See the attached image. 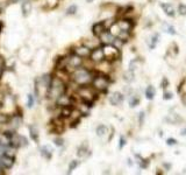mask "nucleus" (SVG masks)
I'll list each match as a JSON object with an SVG mask.
<instances>
[{
    "mask_svg": "<svg viewBox=\"0 0 186 175\" xmlns=\"http://www.w3.org/2000/svg\"><path fill=\"white\" fill-rule=\"evenodd\" d=\"M97 90L94 88L86 87V85H81L80 88H78L77 92L78 96L81 98L83 103H85L87 106H91V104L94 102V99L97 98Z\"/></svg>",
    "mask_w": 186,
    "mask_h": 175,
    "instance_id": "nucleus-2",
    "label": "nucleus"
},
{
    "mask_svg": "<svg viewBox=\"0 0 186 175\" xmlns=\"http://www.w3.org/2000/svg\"><path fill=\"white\" fill-rule=\"evenodd\" d=\"M4 137L10 141V140H12V139H14L15 133H14V131H5L4 132Z\"/></svg>",
    "mask_w": 186,
    "mask_h": 175,
    "instance_id": "nucleus-23",
    "label": "nucleus"
},
{
    "mask_svg": "<svg viewBox=\"0 0 186 175\" xmlns=\"http://www.w3.org/2000/svg\"><path fill=\"white\" fill-rule=\"evenodd\" d=\"M167 84H169V83H167V78H164V79H163V83H162L163 88H164V89H167Z\"/></svg>",
    "mask_w": 186,
    "mask_h": 175,
    "instance_id": "nucleus-36",
    "label": "nucleus"
},
{
    "mask_svg": "<svg viewBox=\"0 0 186 175\" xmlns=\"http://www.w3.org/2000/svg\"><path fill=\"white\" fill-rule=\"evenodd\" d=\"M41 154H42L45 159H51V155H53L51 150L49 148L48 146H43V147H41Z\"/></svg>",
    "mask_w": 186,
    "mask_h": 175,
    "instance_id": "nucleus-14",
    "label": "nucleus"
},
{
    "mask_svg": "<svg viewBox=\"0 0 186 175\" xmlns=\"http://www.w3.org/2000/svg\"><path fill=\"white\" fill-rule=\"evenodd\" d=\"M167 144L169 146H173V145H176L177 144V140L176 139H173V138H169L167 140Z\"/></svg>",
    "mask_w": 186,
    "mask_h": 175,
    "instance_id": "nucleus-31",
    "label": "nucleus"
},
{
    "mask_svg": "<svg viewBox=\"0 0 186 175\" xmlns=\"http://www.w3.org/2000/svg\"><path fill=\"white\" fill-rule=\"evenodd\" d=\"M106 30H107V28H106L105 22H98V24H96L93 26V34L96 35V36H98V38L102 33H105Z\"/></svg>",
    "mask_w": 186,
    "mask_h": 175,
    "instance_id": "nucleus-10",
    "label": "nucleus"
},
{
    "mask_svg": "<svg viewBox=\"0 0 186 175\" xmlns=\"http://www.w3.org/2000/svg\"><path fill=\"white\" fill-rule=\"evenodd\" d=\"M126 145V139H124L123 137H121V138H120V148H122V147H123V146Z\"/></svg>",
    "mask_w": 186,
    "mask_h": 175,
    "instance_id": "nucleus-34",
    "label": "nucleus"
},
{
    "mask_svg": "<svg viewBox=\"0 0 186 175\" xmlns=\"http://www.w3.org/2000/svg\"><path fill=\"white\" fill-rule=\"evenodd\" d=\"M28 107H33L34 105V96L33 95H28V102H27Z\"/></svg>",
    "mask_w": 186,
    "mask_h": 175,
    "instance_id": "nucleus-29",
    "label": "nucleus"
},
{
    "mask_svg": "<svg viewBox=\"0 0 186 175\" xmlns=\"http://www.w3.org/2000/svg\"><path fill=\"white\" fill-rule=\"evenodd\" d=\"M0 69H6V62L5 58L0 55Z\"/></svg>",
    "mask_w": 186,
    "mask_h": 175,
    "instance_id": "nucleus-30",
    "label": "nucleus"
},
{
    "mask_svg": "<svg viewBox=\"0 0 186 175\" xmlns=\"http://www.w3.org/2000/svg\"><path fill=\"white\" fill-rule=\"evenodd\" d=\"M155 95H156L155 88H154L153 85H149V87L147 88V90H145V97L148 98V99H154Z\"/></svg>",
    "mask_w": 186,
    "mask_h": 175,
    "instance_id": "nucleus-15",
    "label": "nucleus"
},
{
    "mask_svg": "<svg viewBox=\"0 0 186 175\" xmlns=\"http://www.w3.org/2000/svg\"><path fill=\"white\" fill-rule=\"evenodd\" d=\"M161 7L163 8V11L165 12V14L169 15V16H171L173 18L175 15H176V12H175V8H173V6L170 5V4H162Z\"/></svg>",
    "mask_w": 186,
    "mask_h": 175,
    "instance_id": "nucleus-12",
    "label": "nucleus"
},
{
    "mask_svg": "<svg viewBox=\"0 0 186 175\" xmlns=\"http://www.w3.org/2000/svg\"><path fill=\"white\" fill-rule=\"evenodd\" d=\"M73 53L84 58V57H89L91 55V53H92V50H91V48L87 47V46H81V47H78V48L75 49Z\"/></svg>",
    "mask_w": 186,
    "mask_h": 175,
    "instance_id": "nucleus-9",
    "label": "nucleus"
},
{
    "mask_svg": "<svg viewBox=\"0 0 186 175\" xmlns=\"http://www.w3.org/2000/svg\"><path fill=\"white\" fill-rule=\"evenodd\" d=\"M78 165H79V161H77V160L71 161V162H70V166H69V173H71V172L75 169V168H77V167H78Z\"/></svg>",
    "mask_w": 186,
    "mask_h": 175,
    "instance_id": "nucleus-24",
    "label": "nucleus"
},
{
    "mask_svg": "<svg viewBox=\"0 0 186 175\" xmlns=\"http://www.w3.org/2000/svg\"><path fill=\"white\" fill-rule=\"evenodd\" d=\"M134 77H135V74H134V70H132V69H129V70H127V71L123 73V79L127 83L133 82Z\"/></svg>",
    "mask_w": 186,
    "mask_h": 175,
    "instance_id": "nucleus-13",
    "label": "nucleus"
},
{
    "mask_svg": "<svg viewBox=\"0 0 186 175\" xmlns=\"http://www.w3.org/2000/svg\"><path fill=\"white\" fill-rule=\"evenodd\" d=\"M158 42V34H155L151 39V43H150V49H154L156 47V44Z\"/></svg>",
    "mask_w": 186,
    "mask_h": 175,
    "instance_id": "nucleus-26",
    "label": "nucleus"
},
{
    "mask_svg": "<svg viewBox=\"0 0 186 175\" xmlns=\"http://www.w3.org/2000/svg\"><path fill=\"white\" fill-rule=\"evenodd\" d=\"M178 12H179L180 15H186V5L180 4V5L178 6Z\"/></svg>",
    "mask_w": 186,
    "mask_h": 175,
    "instance_id": "nucleus-27",
    "label": "nucleus"
},
{
    "mask_svg": "<svg viewBox=\"0 0 186 175\" xmlns=\"http://www.w3.org/2000/svg\"><path fill=\"white\" fill-rule=\"evenodd\" d=\"M86 1H87V2H92V1H93V0H86Z\"/></svg>",
    "mask_w": 186,
    "mask_h": 175,
    "instance_id": "nucleus-40",
    "label": "nucleus"
},
{
    "mask_svg": "<svg viewBox=\"0 0 186 175\" xmlns=\"http://www.w3.org/2000/svg\"><path fill=\"white\" fill-rule=\"evenodd\" d=\"M71 78L77 85H80L81 87V85H89L90 83H92L93 78H94V75L91 73L89 69L79 67L76 70H73Z\"/></svg>",
    "mask_w": 186,
    "mask_h": 175,
    "instance_id": "nucleus-1",
    "label": "nucleus"
},
{
    "mask_svg": "<svg viewBox=\"0 0 186 175\" xmlns=\"http://www.w3.org/2000/svg\"><path fill=\"white\" fill-rule=\"evenodd\" d=\"M63 142H64V140H63L62 138H57V139H55V145L57 146H62Z\"/></svg>",
    "mask_w": 186,
    "mask_h": 175,
    "instance_id": "nucleus-32",
    "label": "nucleus"
},
{
    "mask_svg": "<svg viewBox=\"0 0 186 175\" xmlns=\"http://www.w3.org/2000/svg\"><path fill=\"white\" fill-rule=\"evenodd\" d=\"M90 57H91V61L96 64H99V63H101V62L106 61L105 54H104V49L100 48V47L93 49L90 55Z\"/></svg>",
    "mask_w": 186,
    "mask_h": 175,
    "instance_id": "nucleus-5",
    "label": "nucleus"
},
{
    "mask_svg": "<svg viewBox=\"0 0 186 175\" xmlns=\"http://www.w3.org/2000/svg\"><path fill=\"white\" fill-rule=\"evenodd\" d=\"M107 133V127L105 125H99L97 127V134L98 137H104Z\"/></svg>",
    "mask_w": 186,
    "mask_h": 175,
    "instance_id": "nucleus-19",
    "label": "nucleus"
},
{
    "mask_svg": "<svg viewBox=\"0 0 186 175\" xmlns=\"http://www.w3.org/2000/svg\"><path fill=\"white\" fill-rule=\"evenodd\" d=\"M30 8H32V5L29 1H24L22 2V12H24V15H27L30 12Z\"/></svg>",
    "mask_w": 186,
    "mask_h": 175,
    "instance_id": "nucleus-20",
    "label": "nucleus"
},
{
    "mask_svg": "<svg viewBox=\"0 0 186 175\" xmlns=\"http://www.w3.org/2000/svg\"><path fill=\"white\" fill-rule=\"evenodd\" d=\"M138 120H140V124H141V125L144 123V113L143 112H141V113H140V118H138Z\"/></svg>",
    "mask_w": 186,
    "mask_h": 175,
    "instance_id": "nucleus-35",
    "label": "nucleus"
},
{
    "mask_svg": "<svg viewBox=\"0 0 186 175\" xmlns=\"http://www.w3.org/2000/svg\"><path fill=\"white\" fill-rule=\"evenodd\" d=\"M12 120V118L8 117L7 114H4V113H0V124H7Z\"/></svg>",
    "mask_w": 186,
    "mask_h": 175,
    "instance_id": "nucleus-22",
    "label": "nucleus"
},
{
    "mask_svg": "<svg viewBox=\"0 0 186 175\" xmlns=\"http://www.w3.org/2000/svg\"><path fill=\"white\" fill-rule=\"evenodd\" d=\"M164 27L167 28V33H170V34H172V35L177 34V33H176V30H175V28H173L172 26H169V25L164 24Z\"/></svg>",
    "mask_w": 186,
    "mask_h": 175,
    "instance_id": "nucleus-28",
    "label": "nucleus"
},
{
    "mask_svg": "<svg viewBox=\"0 0 186 175\" xmlns=\"http://www.w3.org/2000/svg\"><path fill=\"white\" fill-rule=\"evenodd\" d=\"M118 25H119V27L121 28V30H127V32H130V29L133 27V25L130 22V20H120L118 21Z\"/></svg>",
    "mask_w": 186,
    "mask_h": 175,
    "instance_id": "nucleus-11",
    "label": "nucleus"
},
{
    "mask_svg": "<svg viewBox=\"0 0 186 175\" xmlns=\"http://www.w3.org/2000/svg\"><path fill=\"white\" fill-rule=\"evenodd\" d=\"M181 136H186V128H184V130L181 131Z\"/></svg>",
    "mask_w": 186,
    "mask_h": 175,
    "instance_id": "nucleus-37",
    "label": "nucleus"
},
{
    "mask_svg": "<svg viewBox=\"0 0 186 175\" xmlns=\"http://www.w3.org/2000/svg\"><path fill=\"white\" fill-rule=\"evenodd\" d=\"M99 39H100V41L104 44H113L116 38H115L113 34H110V32L106 30L105 33H102V34L99 36Z\"/></svg>",
    "mask_w": 186,
    "mask_h": 175,
    "instance_id": "nucleus-8",
    "label": "nucleus"
},
{
    "mask_svg": "<svg viewBox=\"0 0 186 175\" xmlns=\"http://www.w3.org/2000/svg\"><path fill=\"white\" fill-rule=\"evenodd\" d=\"M76 12H77V6L76 5H71L67 10V14L73 15V14H76Z\"/></svg>",
    "mask_w": 186,
    "mask_h": 175,
    "instance_id": "nucleus-25",
    "label": "nucleus"
},
{
    "mask_svg": "<svg viewBox=\"0 0 186 175\" xmlns=\"http://www.w3.org/2000/svg\"><path fill=\"white\" fill-rule=\"evenodd\" d=\"M138 103H140V98H138L136 95H132V97L129 98V106L130 107L137 106Z\"/></svg>",
    "mask_w": 186,
    "mask_h": 175,
    "instance_id": "nucleus-18",
    "label": "nucleus"
},
{
    "mask_svg": "<svg viewBox=\"0 0 186 175\" xmlns=\"http://www.w3.org/2000/svg\"><path fill=\"white\" fill-rule=\"evenodd\" d=\"M164 99H165V101H167V99H171L172 98V93L171 92H167V91H165V92H164Z\"/></svg>",
    "mask_w": 186,
    "mask_h": 175,
    "instance_id": "nucleus-33",
    "label": "nucleus"
},
{
    "mask_svg": "<svg viewBox=\"0 0 186 175\" xmlns=\"http://www.w3.org/2000/svg\"><path fill=\"white\" fill-rule=\"evenodd\" d=\"M1 28H2V24L0 22V33H1Z\"/></svg>",
    "mask_w": 186,
    "mask_h": 175,
    "instance_id": "nucleus-38",
    "label": "nucleus"
},
{
    "mask_svg": "<svg viewBox=\"0 0 186 175\" xmlns=\"http://www.w3.org/2000/svg\"><path fill=\"white\" fill-rule=\"evenodd\" d=\"M123 101H124V95L121 92H113L110 96V103L112 105H115V106L120 105Z\"/></svg>",
    "mask_w": 186,
    "mask_h": 175,
    "instance_id": "nucleus-7",
    "label": "nucleus"
},
{
    "mask_svg": "<svg viewBox=\"0 0 186 175\" xmlns=\"http://www.w3.org/2000/svg\"><path fill=\"white\" fill-rule=\"evenodd\" d=\"M92 85H93V88L96 89L97 91H106L108 89V85H110L108 77L106 75H104V74L94 76L93 81H92Z\"/></svg>",
    "mask_w": 186,
    "mask_h": 175,
    "instance_id": "nucleus-3",
    "label": "nucleus"
},
{
    "mask_svg": "<svg viewBox=\"0 0 186 175\" xmlns=\"http://www.w3.org/2000/svg\"><path fill=\"white\" fill-rule=\"evenodd\" d=\"M29 131H30V138H32L34 141H37L38 140L37 128H36L35 126H29Z\"/></svg>",
    "mask_w": 186,
    "mask_h": 175,
    "instance_id": "nucleus-17",
    "label": "nucleus"
},
{
    "mask_svg": "<svg viewBox=\"0 0 186 175\" xmlns=\"http://www.w3.org/2000/svg\"><path fill=\"white\" fill-rule=\"evenodd\" d=\"M110 34H113L115 38H118V36H119V34L121 33V28L119 27L118 22L110 26Z\"/></svg>",
    "mask_w": 186,
    "mask_h": 175,
    "instance_id": "nucleus-16",
    "label": "nucleus"
},
{
    "mask_svg": "<svg viewBox=\"0 0 186 175\" xmlns=\"http://www.w3.org/2000/svg\"><path fill=\"white\" fill-rule=\"evenodd\" d=\"M81 64H83V57L78 56L77 54L73 53L70 56H67V67L69 68H72L73 70H76L77 68L81 67Z\"/></svg>",
    "mask_w": 186,
    "mask_h": 175,
    "instance_id": "nucleus-6",
    "label": "nucleus"
},
{
    "mask_svg": "<svg viewBox=\"0 0 186 175\" xmlns=\"http://www.w3.org/2000/svg\"><path fill=\"white\" fill-rule=\"evenodd\" d=\"M86 152H87V148H86L85 146L83 145V146H80L78 150H77V155L79 156V158H83V156L86 155Z\"/></svg>",
    "mask_w": 186,
    "mask_h": 175,
    "instance_id": "nucleus-21",
    "label": "nucleus"
},
{
    "mask_svg": "<svg viewBox=\"0 0 186 175\" xmlns=\"http://www.w3.org/2000/svg\"><path fill=\"white\" fill-rule=\"evenodd\" d=\"M0 13H2V7L0 6Z\"/></svg>",
    "mask_w": 186,
    "mask_h": 175,
    "instance_id": "nucleus-39",
    "label": "nucleus"
},
{
    "mask_svg": "<svg viewBox=\"0 0 186 175\" xmlns=\"http://www.w3.org/2000/svg\"><path fill=\"white\" fill-rule=\"evenodd\" d=\"M102 49H104V54H105V58L107 62L118 60L120 57L119 48L115 47L114 44H105V47Z\"/></svg>",
    "mask_w": 186,
    "mask_h": 175,
    "instance_id": "nucleus-4",
    "label": "nucleus"
}]
</instances>
